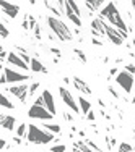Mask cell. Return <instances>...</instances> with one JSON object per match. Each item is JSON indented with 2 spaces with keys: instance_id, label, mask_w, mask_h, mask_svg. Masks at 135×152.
Segmentation results:
<instances>
[{
  "instance_id": "obj_46",
  "label": "cell",
  "mask_w": 135,
  "mask_h": 152,
  "mask_svg": "<svg viewBox=\"0 0 135 152\" xmlns=\"http://www.w3.org/2000/svg\"><path fill=\"white\" fill-rule=\"evenodd\" d=\"M130 7H134V10H135V2H130Z\"/></svg>"
},
{
  "instance_id": "obj_36",
  "label": "cell",
  "mask_w": 135,
  "mask_h": 152,
  "mask_svg": "<svg viewBox=\"0 0 135 152\" xmlns=\"http://www.w3.org/2000/svg\"><path fill=\"white\" fill-rule=\"evenodd\" d=\"M34 36H36V39H41V37H42V34H41V28H39V26H36Z\"/></svg>"
},
{
  "instance_id": "obj_39",
  "label": "cell",
  "mask_w": 135,
  "mask_h": 152,
  "mask_svg": "<svg viewBox=\"0 0 135 152\" xmlns=\"http://www.w3.org/2000/svg\"><path fill=\"white\" fill-rule=\"evenodd\" d=\"M109 92H111V94H112V96H114V97H116V99H119V94H117V92H116V89H114V88H112V86H109Z\"/></svg>"
},
{
  "instance_id": "obj_4",
  "label": "cell",
  "mask_w": 135,
  "mask_h": 152,
  "mask_svg": "<svg viewBox=\"0 0 135 152\" xmlns=\"http://www.w3.org/2000/svg\"><path fill=\"white\" fill-rule=\"evenodd\" d=\"M26 113H28V117H30V118H33V120H41V121H44V123L54 120V115L44 107L42 96H39L38 99L34 100V104L30 107V110H28Z\"/></svg>"
},
{
  "instance_id": "obj_5",
  "label": "cell",
  "mask_w": 135,
  "mask_h": 152,
  "mask_svg": "<svg viewBox=\"0 0 135 152\" xmlns=\"http://www.w3.org/2000/svg\"><path fill=\"white\" fill-rule=\"evenodd\" d=\"M2 73L7 78V86L8 84H23V83L30 81V75H23L12 66H5V68L2 66Z\"/></svg>"
},
{
  "instance_id": "obj_17",
  "label": "cell",
  "mask_w": 135,
  "mask_h": 152,
  "mask_svg": "<svg viewBox=\"0 0 135 152\" xmlns=\"http://www.w3.org/2000/svg\"><path fill=\"white\" fill-rule=\"evenodd\" d=\"M73 86H75V89L76 91H80L82 94H86V96H90L91 94V89H90V86L86 84L85 81H83V79H80V78H73Z\"/></svg>"
},
{
  "instance_id": "obj_30",
  "label": "cell",
  "mask_w": 135,
  "mask_h": 152,
  "mask_svg": "<svg viewBox=\"0 0 135 152\" xmlns=\"http://www.w3.org/2000/svg\"><path fill=\"white\" fill-rule=\"evenodd\" d=\"M73 52H75V55L80 58V61H82V63H86V55L82 52V50H80V49H75Z\"/></svg>"
},
{
  "instance_id": "obj_16",
  "label": "cell",
  "mask_w": 135,
  "mask_h": 152,
  "mask_svg": "<svg viewBox=\"0 0 135 152\" xmlns=\"http://www.w3.org/2000/svg\"><path fill=\"white\" fill-rule=\"evenodd\" d=\"M0 123H2V128H3V129H7V131H13V129H15V125H16V118L12 117V115L2 113Z\"/></svg>"
},
{
  "instance_id": "obj_11",
  "label": "cell",
  "mask_w": 135,
  "mask_h": 152,
  "mask_svg": "<svg viewBox=\"0 0 135 152\" xmlns=\"http://www.w3.org/2000/svg\"><path fill=\"white\" fill-rule=\"evenodd\" d=\"M0 8H2L3 15L8 16L10 20L16 18L18 13H20V5H16V3H13V2H7V0H2V2H0Z\"/></svg>"
},
{
  "instance_id": "obj_3",
  "label": "cell",
  "mask_w": 135,
  "mask_h": 152,
  "mask_svg": "<svg viewBox=\"0 0 135 152\" xmlns=\"http://www.w3.org/2000/svg\"><path fill=\"white\" fill-rule=\"evenodd\" d=\"M47 26L50 28L52 34H56V37L60 39L62 42H67V41H72V39H73V34H72L70 28H68L60 18L49 16L47 18Z\"/></svg>"
},
{
  "instance_id": "obj_28",
  "label": "cell",
  "mask_w": 135,
  "mask_h": 152,
  "mask_svg": "<svg viewBox=\"0 0 135 152\" xmlns=\"http://www.w3.org/2000/svg\"><path fill=\"white\" fill-rule=\"evenodd\" d=\"M0 36H2V39H7L10 36V32H8V28L7 26H3V23L0 24Z\"/></svg>"
},
{
  "instance_id": "obj_33",
  "label": "cell",
  "mask_w": 135,
  "mask_h": 152,
  "mask_svg": "<svg viewBox=\"0 0 135 152\" xmlns=\"http://www.w3.org/2000/svg\"><path fill=\"white\" fill-rule=\"evenodd\" d=\"M62 117H64L65 121H73V115L68 113V112H64V113H62Z\"/></svg>"
},
{
  "instance_id": "obj_32",
  "label": "cell",
  "mask_w": 135,
  "mask_h": 152,
  "mask_svg": "<svg viewBox=\"0 0 135 152\" xmlns=\"http://www.w3.org/2000/svg\"><path fill=\"white\" fill-rule=\"evenodd\" d=\"M85 142H86V144H88V146H90V147H91V149H93L94 152H101V149H99V147H98V146H96V144H94V142H93V141H90V139H88V141H85Z\"/></svg>"
},
{
  "instance_id": "obj_21",
  "label": "cell",
  "mask_w": 135,
  "mask_h": 152,
  "mask_svg": "<svg viewBox=\"0 0 135 152\" xmlns=\"http://www.w3.org/2000/svg\"><path fill=\"white\" fill-rule=\"evenodd\" d=\"M41 128H44L46 131H49V133H52V134H60V126L57 125V123H54V121H46V123H42V126Z\"/></svg>"
},
{
  "instance_id": "obj_20",
  "label": "cell",
  "mask_w": 135,
  "mask_h": 152,
  "mask_svg": "<svg viewBox=\"0 0 135 152\" xmlns=\"http://www.w3.org/2000/svg\"><path fill=\"white\" fill-rule=\"evenodd\" d=\"M0 105H2V108H7V110H13L15 108V104L10 100L7 92H2V96H0Z\"/></svg>"
},
{
  "instance_id": "obj_34",
  "label": "cell",
  "mask_w": 135,
  "mask_h": 152,
  "mask_svg": "<svg viewBox=\"0 0 135 152\" xmlns=\"http://www.w3.org/2000/svg\"><path fill=\"white\" fill-rule=\"evenodd\" d=\"M125 71H127V73H130V75H135V65H134V63L127 65V66H125Z\"/></svg>"
},
{
  "instance_id": "obj_45",
  "label": "cell",
  "mask_w": 135,
  "mask_h": 152,
  "mask_svg": "<svg viewBox=\"0 0 135 152\" xmlns=\"http://www.w3.org/2000/svg\"><path fill=\"white\" fill-rule=\"evenodd\" d=\"M73 152H82V151H80L78 147H75V146H73Z\"/></svg>"
},
{
  "instance_id": "obj_10",
  "label": "cell",
  "mask_w": 135,
  "mask_h": 152,
  "mask_svg": "<svg viewBox=\"0 0 135 152\" xmlns=\"http://www.w3.org/2000/svg\"><path fill=\"white\" fill-rule=\"evenodd\" d=\"M7 63H8L12 68H16V70H23V71H30V68H31L30 65L26 63V61L21 58L20 53H15V52H10Z\"/></svg>"
},
{
  "instance_id": "obj_47",
  "label": "cell",
  "mask_w": 135,
  "mask_h": 152,
  "mask_svg": "<svg viewBox=\"0 0 135 152\" xmlns=\"http://www.w3.org/2000/svg\"><path fill=\"white\" fill-rule=\"evenodd\" d=\"M132 102L135 104V91H134V97H132Z\"/></svg>"
},
{
  "instance_id": "obj_35",
  "label": "cell",
  "mask_w": 135,
  "mask_h": 152,
  "mask_svg": "<svg viewBox=\"0 0 135 152\" xmlns=\"http://www.w3.org/2000/svg\"><path fill=\"white\" fill-rule=\"evenodd\" d=\"M94 118H96V115H94V110H91L88 115H86V120L88 121H94Z\"/></svg>"
},
{
  "instance_id": "obj_31",
  "label": "cell",
  "mask_w": 135,
  "mask_h": 152,
  "mask_svg": "<svg viewBox=\"0 0 135 152\" xmlns=\"http://www.w3.org/2000/svg\"><path fill=\"white\" fill-rule=\"evenodd\" d=\"M28 20H30V29H36V18L33 16V15H28Z\"/></svg>"
},
{
  "instance_id": "obj_6",
  "label": "cell",
  "mask_w": 135,
  "mask_h": 152,
  "mask_svg": "<svg viewBox=\"0 0 135 152\" xmlns=\"http://www.w3.org/2000/svg\"><path fill=\"white\" fill-rule=\"evenodd\" d=\"M7 94H12L13 97H16L20 100V104H26L28 102V96H30V84L23 83V84H15V86H7L5 88Z\"/></svg>"
},
{
  "instance_id": "obj_8",
  "label": "cell",
  "mask_w": 135,
  "mask_h": 152,
  "mask_svg": "<svg viewBox=\"0 0 135 152\" xmlns=\"http://www.w3.org/2000/svg\"><path fill=\"white\" fill-rule=\"evenodd\" d=\"M116 83L119 84V88H122V91L125 92V94H130L134 91V83H135V79H134V75H130V73H127L125 70L124 71H119V75L116 76Z\"/></svg>"
},
{
  "instance_id": "obj_40",
  "label": "cell",
  "mask_w": 135,
  "mask_h": 152,
  "mask_svg": "<svg viewBox=\"0 0 135 152\" xmlns=\"http://www.w3.org/2000/svg\"><path fill=\"white\" fill-rule=\"evenodd\" d=\"M109 75H111V76H117L119 75V70H117V68H112V70L109 71Z\"/></svg>"
},
{
  "instance_id": "obj_14",
  "label": "cell",
  "mask_w": 135,
  "mask_h": 152,
  "mask_svg": "<svg viewBox=\"0 0 135 152\" xmlns=\"http://www.w3.org/2000/svg\"><path fill=\"white\" fill-rule=\"evenodd\" d=\"M62 12H64V15L68 18V21H72V23H73L76 28L82 26V18L75 15V12L70 8V5H68L67 2H64V5H62Z\"/></svg>"
},
{
  "instance_id": "obj_44",
  "label": "cell",
  "mask_w": 135,
  "mask_h": 152,
  "mask_svg": "<svg viewBox=\"0 0 135 152\" xmlns=\"http://www.w3.org/2000/svg\"><path fill=\"white\" fill-rule=\"evenodd\" d=\"M0 146H2V151H3V147H7V141L3 139V137H2V142H0Z\"/></svg>"
},
{
  "instance_id": "obj_13",
  "label": "cell",
  "mask_w": 135,
  "mask_h": 152,
  "mask_svg": "<svg viewBox=\"0 0 135 152\" xmlns=\"http://www.w3.org/2000/svg\"><path fill=\"white\" fill-rule=\"evenodd\" d=\"M41 96H42V100H44V107L56 117V113H57L56 112V100H54V97H52V92H50L49 89H44Z\"/></svg>"
},
{
  "instance_id": "obj_22",
  "label": "cell",
  "mask_w": 135,
  "mask_h": 152,
  "mask_svg": "<svg viewBox=\"0 0 135 152\" xmlns=\"http://www.w3.org/2000/svg\"><path fill=\"white\" fill-rule=\"evenodd\" d=\"M30 66H31V71H34V73H47V68L38 58H33Z\"/></svg>"
},
{
  "instance_id": "obj_15",
  "label": "cell",
  "mask_w": 135,
  "mask_h": 152,
  "mask_svg": "<svg viewBox=\"0 0 135 152\" xmlns=\"http://www.w3.org/2000/svg\"><path fill=\"white\" fill-rule=\"evenodd\" d=\"M44 5L49 8V12L52 13V16L62 18V15H64V12H62V5H64V2H44Z\"/></svg>"
},
{
  "instance_id": "obj_42",
  "label": "cell",
  "mask_w": 135,
  "mask_h": 152,
  "mask_svg": "<svg viewBox=\"0 0 135 152\" xmlns=\"http://www.w3.org/2000/svg\"><path fill=\"white\" fill-rule=\"evenodd\" d=\"M50 52H52L54 55H60V50H59V49H56V47H52V49H50Z\"/></svg>"
},
{
  "instance_id": "obj_38",
  "label": "cell",
  "mask_w": 135,
  "mask_h": 152,
  "mask_svg": "<svg viewBox=\"0 0 135 152\" xmlns=\"http://www.w3.org/2000/svg\"><path fill=\"white\" fill-rule=\"evenodd\" d=\"M91 42H93L94 45H103V41H99L98 37H93V39H91Z\"/></svg>"
},
{
  "instance_id": "obj_43",
  "label": "cell",
  "mask_w": 135,
  "mask_h": 152,
  "mask_svg": "<svg viewBox=\"0 0 135 152\" xmlns=\"http://www.w3.org/2000/svg\"><path fill=\"white\" fill-rule=\"evenodd\" d=\"M13 142H15V144H21V137L15 136V137H13Z\"/></svg>"
},
{
  "instance_id": "obj_41",
  "label": "cell",
  "mask_w": 135,
  "mask_h": 152,
  "mask_svg": "<svg viewBox=\"0 0 135 152\" xmlns=\"http://www.w3.org/2000/svg\"><path fill=\"white\" fill-rule=\"evenodd\" d=\"M0 83H2V86H7V78L3 73H2V78H0Z\"/></svg>"
},
{
  "instance_id": "obj_23",
  "label": "cell",
  "mask_w": 135,
  "mask_h": 152,
  "mask_svg": "<svg viewBox=\"0 0 135 152\" xmlns=\"http://www.w3.org/2000/svg\"><path fill=\"white\" fill-rule=\"evenodd\" d=\"M28 128H30V125H26V123H20L16 128V136L18 137H26L28 136Z\"/></svg>"
},
{
  "instance_id": "obj_29",
  "label": "cell",
  "mask_w": 135,
  "mask_h": 152,
  "mask_svg": "<svg viewBox=\"0 0 135 152\" xmlns=\"http://www.w3.org/2000/svg\"><path fill=\"white\" fill-rule=\"evenodd\" d=\"M39 86H41L39 83H31V84H30V97H33V96H34V94H36V91L39 89Z\"/></svg>"
},
{
  "instance_id": "obj_37",
  "label": "cell",
  "mask_w": 135,
  "mask_h": 152,
  "mask_svg": "<svg viewBox=\"0 0 135 152\" xmlns=\"http://www.w3.org/2000/svg\"><path fill=\"white\" fill-rule=\"evenodd\" d=\"M23 28L24 29H30V20H28V15L24 16V20H23Z\"/></svg>"
},
{
  "instance_id": "obj_9",
  "label": "cell",
  "mask_w": 135,
  "mask_h": 152,
  "mask_svg": "<svg viewBox=\"0 0 135 152\" xmlns=\"http://www.w3.org/2000/svg\"><path fill=\"white\" fill-rule=\"evenodd\" d=\"M59 96L62 99V102L65 104L68 108H70L72 112H75V113H82L80 112V105H78V100H75V97L72 96V92L68 91L67 88H64V86H60L59 88Z\"/></svg>"
},
{
  "instance_id": "obj_25",
  "label": "cell",
  "mask_w": 135,
  "mask_h": 152,
  "mask_svg": "<svg viewBox=\"0 0 135 152\" xmlns=\"http://www.w3.org/2000/svg\"><path fill=\"white\" fill-rule=\"evenodd\" d=\"M75 147H78L82 152H94V151L88 146V144H86V142H82V141H76V142H75Z\"/></svg>"
},
{
  "instance_id": "obj_26",
  "label": "cell",
  "mask_w": 135,
  "mask_h": 152,
  "mask_svg": "<svg viewBox=\"0 0 135 152\" xmlns=\"http://www.w3.org/2000/svg\"><path fill=\"white\" fill-rule=\"evenodd\" d=\"M117 152H134V147L127 142H120L117 146Z\"/></svg>"
},
{
  "instance_id": "obj_7",
  "label": "cell",
  "mask_w": 135,
  "mask_h": 152,
  "mask_svg": "<svg viewBox=\"0 0 135 152\" xmlns=\"http://www.w3.org/2000/svg\"><path fill=\"white\" fill-rule=\"evenodd\" d=\"M104 29H106V37H108L114 45H122V42L129 37L127 32H122V31H119L117 28L111 26L106 20H104Z\"/></svg>"
},
{
  "instance_id": "obj_24",
  "label": "cell",
  "mask_w": 135,
  "mask_h": 152,
  "mask_svg": "<svg viewBox=\"0 0 135 152\" xmlns=\"http://www.w3.org/2000/svg\"><path fill=\"white\" fill-rule=\"evenodd\" d=\"M67 3L70 5V8L75 12V15L82 18V8H80V7H82V3H80V2H73V0H68Z\"/></svg>"
},
{
  "instance_id": "obj_19",
  "label": "cell",
  "mask_w": 135,
  "mask_h": 152,
  "mask_svg": "<svg viewBox=\"0 0 135 152\" xmlns=\"http://www.w3.org/2000/svg\"><path fill=\"white\" fill-rule=\"evenodd\" d=\"M106 3H108V2H101V0H96V2H83V5L88 7L90 13H91V12H101Z\"/></svg>"
},
{
  "instance_id": "obj_1",
  "label": "cell",
  "mask_w": 135,
  "mask_h": 152,
  "mask_svg": "<svg viewBox=\"0 0 135 152\" xmlns=\"http://www.w3.org/2000/svg\"><path fill=\"white\" fill-rule=\"evenodd\" d=\"M98 16L103 18V20H106L111 26L117 28V29L122 31V32H129L130 31V28H127V23L124 21L122 15H120L119 8H116V3L114 2H108V3H106Z\"/></svg>"
},
{
  "instance_id": "obj_2",
  "label": "cell",
  "mask_w": 135,
  "mask_h": 152,
  "mask_svg": "<svg viewBox=\"0 0 135 152\" xmlns=\"http://www.w3.org/2000/svg\"><path fill=\"white\" fill-rule=\"evenodd\" d=\"M26 141L31 142V144H36V146H44V144H50V142H54V141H57V137H56V134L46 131L44 128H41V126L30 125Z\"/></svg>"
},
{
  "instance_id": "obj_27",
  "label": "cell",
  "mask_w": 135,
  "mask_h": 152,
  "mask_svg": "<svg viewBox=\"0 0 135 152\" xmlns=\"http://www.w3.org/2000/svg\"><path fill=\"white\" fill-rule=\"evenodd\" d=\"M65 151H67V147L64 144H56V146L50 147V152H65Z\"/></svg>"
},
{
  "instance_id": "obj_18",
  "label": "cell",
  "mask_w": 135,
  "mask_h": 152,
  "mask_svg": "<svg viewBox=\"0 0 135 152\" xmlns=\"http://www.w3.org/2000/svg\"><path fill=\"white\" fill-rule=\"evenodd\" d=\"M78 105H80V112H82V115H88L91 112V102L88 99H85L83 96L78 97Z\"/></svg>"
},
{
  "instance_id": "obj_12",
  "label": "cell",
  "mask_w": 135,
  "mask_h": 152,
  "mask_svg": "<svg viewBox=\"0 0 135 152\" xmlns=\"http://www.w3.org/2000/svg\"><path fill=\"white\" fill-rule=\"evenodd\" d=\"M91 26V32H93V37H106V29H104V20L99 16L93 18L90 23Z\"/></svg>"
}]
</instances>
